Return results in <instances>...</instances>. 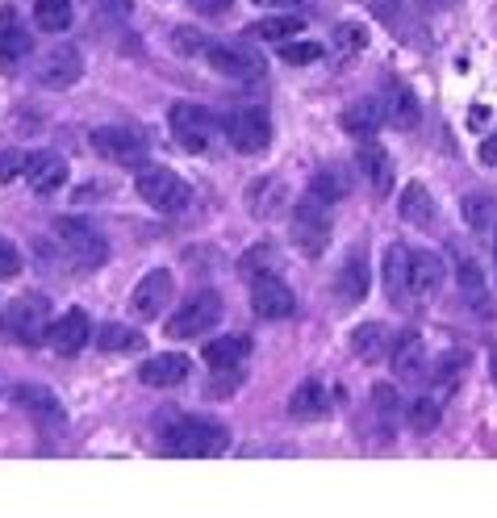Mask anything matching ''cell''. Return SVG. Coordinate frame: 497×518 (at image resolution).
Masks as SVG:
<instances>
[{
	"label": "cell",
	"instance_id": "cell-1",
	"mask_svg": "<svg viewBox=\"0 0 497 518\" xmlns=\"http://www.w3.org/2000/svg\"><path fill=\"white\" fill-rule=\"evenodd\" d=\"M159 439L168 443L172 456H222L230 447V431L209 418H193L184 410H159L155 418Z\"/></svg>",
	"mask_w": 497,
	"mask_h": 518
},
{
	"label": "cell",
	"instance_id": "cell-2",
	"mask_svg": "<svg viewBox=\"0 0 497 518\" xmlns=\"http://www.w3.org/2000/svg\"><path fill=\"white\" fill-rule=\"evenodd\" d=\"M330 230H335V222H330V205L326 201H318V197L297 201L289 234H293V243H297V251L305 259H318L330 247Z\"/></svg>",
	"mask_w": 497,
	"mask_h": 518
},
{
	"label": "cell",
	"instance_id": "cell-3",
	"mask_svg": "<svg viewBox=\"0 0 497 518\" xmlns=\"http://www.w3.org/2000/svg\"><path fill=\"white\" fill-rule=\"evenodd\" d=\"M55 239L63 243L59 251L67 259H76L80 268H101L105 259H109V243H105V234H97V226L84 222V218H55Z\"/></svg>",
	"mask_w": 497,
	"mask_h": 518
},
{
	"label": "cell",
	"instance_id": "cell-4",
	"mask_svg": "<svg viewBox=\"0 0 497 518\" xmlns=\"http://www.w3.org/2000/svg\"><path fill=\"white\" fill-rule=\"evenodd\" d=\"M138 197L163 209V214H180V209H188V201H193V188H188L184 176H176L172 168H138Z\"/></svg>",
	"mask_w": 497,
	"mask_h": 518
},
{
	"label": "cell",
	"instance_id": "cell-5",
	"mask_svg": "<svg viewBox=\"0 0 497 518\" xmlns=\"http://www.w3.org/2000/svg\"><path fill=\"white\" fill-rule=\"evenodd\" d=\"M168 126H172V138L188 151V155H205L213 147V134H218V122L213 113L193 105V101H176L168 109Z\"/></svg>",
	"mask_w": 497,
	"mask_h": 518
},
{
	"label": "cell",
	"instance_id": "cell-6",
	"mask_svg": "<svg viewBox=\"0 0 497 518\" xmlns=\"http://www.w3.org/2000/svg\"><path fill=\"white\" fill-rule=\"evenodd\" d=\"M205 59H209L213 72L226 76V80H234V84H259V80H268V63H264V55H259L255 46L209 42Z\"/></svg>",
	"mask_w": 497,
	"mask_h": 518
},
{
	"label": "cell",
	"instance_id": "cell-7",
	"mask_svg": "<svg viewBox=\"0 0 497 518\" xmlns=\"http://www.w3.org/2000/svg\"><path fill=\"white\" fill-rule=\"evenodd\" d=\"M88 143L101 159L117 163V168H142V159H147V138L134 126H97L88 134Z\"/></svg>",
	"mask_w": 497,
	"mask_h": 518
},
{
	"label": "cell",
	"instance_id": "cell-8",
	"mask_svg": "<svg viewBox=\"0 0 497 518\" xmlns=\"http://www.w3.org/2000/svg\"><path fill=\"white\" fill-rule=\"evenodd\" d=\"M226 134H230V147L239 155H259L272 143V117H268V109H259V105L234 109L226 117Z\"/></svg>",
	"mask_w": 497,
	"mask_h": 518
},
{
	"label": "cell",
	"instance_id": "cell-9",
	"mask_svg": "<svg viewBox=\"0 0 497 518\" xmlns=\"http://www.w3.org/2000/svg\"><path fill=\"white\" fill-rule=\"evenodd\" d=\"M84 76V55H80V46H51V51H42L38 63H34V80L42 88H71V84H80Z\"/></svg>",
	"mask_w": 497,
	"mask_h": 518
},
{
	"label": "cell",
	"instance_id": "cell-10",
	"mask_svg": "<svg viewBox=\"0 0 497 518\" xmlns=\"http://www.w3.org/2000/svg\"><path fill=\"white\" fill-rule=\"evenodd\" d=\"M46 314H51V305H46L42 293H26V297H17L9 305V331L17 343H26V347H38L46 343V331H51V322H46Z\"/></svg>",
	"mask_w": 497,
	"mask_h": 518
},
{
	"label": "cell",
	"instance_id": "cell-11",
	"mask_svg": "<svg viewBox=\"0 0 497 518\" xmlns=\"http://www.w3.org/2000/svg\"><path fill=\"white\" fill-rule=\"evenodd\" d=\"M218 318H222V297H218V293H197L193 301H184L180 310L168 318V326H163V331H168L172 339H197V335H205Z\"/></svg>",
	"mask_w": 497,
	"mask_h": 518
},
{
	"label": "cell",
	"instance_id": "cell-12",
	"mask_svg": "<svg viewBox=\"0 0 497 518\" xmlns=\"http://www.w3.org/2000/svg\"><path fill=\"white\" fill-rule=\"evenodd\" d=\"M251 310L259 318H268V322H280V318H293L297 297L276 272H264V276L251 280Z\"/></svg>",
	"mask_w": 497,
	"mask_h": 518
},
{
	"label": "cell",
	"instance_id": "cell-13",
	"mask_svg": "<svg viewBox=\"0 0 497 518\" xmlns=\"http://www.w3.org/2000/svg\"><path fill=\"white\" fill-rule=\"evenodd\" d=\"M172 293H176L172 272L155 268V272H147V276H142L138 285H134L130 310H134L138 318H163V314H168V305H172Z\"/></svg>",
	"mask_w": 497,
	"mask_h": 518
},
{
	"label": "cell",
	"instance_id": "cell-14",
	"mask_svg": "<svg viewBox=\"0 0 497 518\" xmlns=\"http://www.w3.org/2000/svg\"><path fill=\"white\" fill-rule=\"evenodd\" d=\"M30 34H26V26H21V13L13 9V5H5L0 9V72H21L26 67V59H30Z\"/></svg>",
	"mask_w": 497,
	"mask_h": 518
},
{
	"label": "cell",
	"instance_id": "cell-15",
	"mask_svg": "<svg viewBox=\"0 0 497 518\" xmlns=\"http://www.w3.org/2000/svg\"><path fill=\"white\" fill-rule=\"evenodd\" d=\"M355 163H360V172H364V180H368V188L376 197L393 193V180H397L393 155L376 143V138H360V147H355Z\"/></svg>",
	"mask_w": 497,
	"mask_h": 518
},
{
	"label": "cell",
	"instance_id": "cell-16",
	"mask_svg": "<svg viewBox=\"0 0 497 518\" xmlns=\"http://www.w3.org/2000/svg\"><path fill=\"white\" fill-rule=\"evenodd\" d=\"M289 201H293V193L280 176H259V180L247 184V209L259 222H272L280 214H289Z\"/></svg>",
	"mask_w": 497,
	"mask_h": 518
},
{
	"label": "cell",
	"instance_id": "cell-17",
	"mask_svg": "<svg viewBox=\"0 0 497 518\" xmlns=\"http://www.w3.org/2000/svg\"><path fill=\"white\" fill-rule=\"evenodd\" d=\"M443 259L435 251H410V268H406V285H410V297L414 301H431L439 289H443Z\"/></svg>",
	"mask_w": 497,
	"mask_h": 518
},
{
	"label": "cell",
	"instance_id": "cell-18",
	"mask_svg": "<svg viewBox=\"0 0 497 518\" xmlns=\"http://www.w3.org/2000/svg\"><path fill=\"white\" fill-rule=\"evenodd\" d=\"M88 339H92V322H88V314L80 310H67V314H59L55 322H51V331H46V343H51L59 356H76V351H84L88 347Z\"/></svg>",
	"mask_w": 497,
	"mask_h": 518
},
{
	"label": "cell",
	"instance_id": "cell-19",
	"mask_svg": "<svg viewBox=\"0 0 497 518\" xmlns=\"http://www.w3.org/2000/svg\"><path fill=\"white\" fill-rule=\"evenodd\" d=\"M381 109H385V126H393V130H414L422 122V105H418L414 88L406 80H389L385 84Z\"/></svg>",
	"mask_w": 497,
	"mask_h": 518
},
{
	"label": "cell",
	"instance_id": "cell-20",
	"mask_svg": "<svg viewBox=\"0 0 497 518\" xmlns=\"http://www.w3.org/2000/svg\"><path fill=\"white\" fill-rule=\"evenodd\" d=\"M389 368L397 381H422V372H426V339L418 331H406L393 351H389Z\"/></svg>",
	"mask_w": 497,
	"mask_h": 518
},
{
	"label": "cell",
	"instance_id": "cell-21",
	"mask_svg": "<svg viewBox=\"0 0 497 518\" xmlns=\"http://www.w3.org/2000/svg\"><path fill=\"white\" fill-rule=\"evenodd\" d=\"M13 402L26 410V414H34L42 427H63V422H67L63 402H59L51 389H42V385H17V389H13Z\"/></svg>",
	"mask_w": 497,
	"mask_h": 518
},
{
	"label": "cell",
	"instance_id": "cell-22",
	"mask_svg": "<svg viewBox=\"0 0 497 518\" xmlns=\"http://www.w3.org/2000/svg\"><path fill=\"white\" fill-rule=\"evenodd\" d=\"M188 356H180V351H163V356H151L147 364L138 368V381L151 385V389H172L180 381H188Z\"/></svg>",
	"mask_w": 497,
	"mask_h": 518
},
{
	"label": "cell",
	"instance_id": "cell-23",
	"mask_svg": "<svg viewBox=\"0 0 497 518\" xmlns=\"http://www.w3.org/2000/svg\"><path fill=\"white\" fill-rule=\"evenodd\" d=\"M335 297H339V305H360L368 297V255L364 251H351L343 259V268L335 276Z\"/></svg>",
	"mask_w": 497,
	"mask_h": 518
},
{
	"label": "cell",
	"instance_id": "cell-24",
	"mask_svg": "<svg viewBox=\"0 0 497 518\" xmlns=\"http://www.w3.org/2000/svg\"><path fill=\"white\" fill-rule=\"evenodd\" d=\"M26 176H30V188L38 197H55L59 188L67 184V159L63 155H34L30 163H26Z\"/></svg>",
	"mask_w": 497,
	"mask_h": 518
},
{
	"label": "cell",
	"instance_id": "cell-25",
	"mask_svg": "<svg viewBox=\"0 0 497 518\" xmlns=\"http://www.w3.org/2000/svg\"><path fill=\"white\" fill-rule=\"evenodd\" d=\"M289 414H293L297 422H318V418H326V414H330V389H326L322 381H301V385L293 389V397H289Z\"/></svg>",
	"mask_w": 497,
	"mask_h": 518
},
{
	"label": "cell",
	"instance_id": "cell-26",
	"mask_svg": "<svg viewBox=\"0 0 497 518\" xmlns=\"http://www.w3.org/2000/svg\"><path fill=\"white\" fill-rule=\"evenodd\" d=\"M301 30H305L301 13H272V17H259L255 26H247V38H255V42H289Z\"/></svg>",
	"mask_w": 497,
	"mask_h": 518
},
{
	"label": "cell",
	"instance_id": "cell-27",
	"mask_svg": "<svg viewBox=\"0 0 497 518\" xmlns=\"http://www.w3.org/2000/svg\"><path fill=\"white\" fill-rule=\"evenodd\" d=\"M460 293H464V301H468L481 318H489L493 297H489V280H485V272H481L477 259H460Z\"/></svg>",
	"mask_w": 497,
	"mask_h": 518
},
{
	"label": "cell",
	"instance_id": "cell-28",
	"mask_svg": "<svg viewBox=\"0 0 497 518\" xmlns=\"http://www.w3.org/2000/svg\"><path fill=\"white\" fill-rule=\"evenodd\" d=\"M247 356H251V339H247V335H222V339H213V343L205 347V364L218 368V372L239 368Z\"/></svg>",
	"mask_w": 497,
	"mask_h": 518
},
{
	"label": "cell",
	"instance_id": "cell-29",
	"mask_svg": "<svg viewBox=\"0 0 497 518\" xmlns=\"http://www.w3.org/2000/svg\"><path fill=\"white\" fill-rule=\"evenodd\" d=\"M376 126H385V109H381V101L364 97V101H351V105L343 109V130H347V134H355V138H372Z\"/></svg>",
	"mask_w": 497,
	"mask_h": 518
},
{
	"label": "cell",
	"instance_id": "cell-30",
	"mask_svg": "<svg viewBox=\"0 0 497 518\" xmlns=\"http://www.w3.org/2000/svg\"><path fill=\"white\" fill-rule=\"evenodd\" d=\"M401 218H406L410 226H431L435 222V197L422 180H410L406 188H401Z\"/></svg>",
	"mask_w": 497,
	"mask_h": 518
},
{
	"label": "cell",
	"instance_id": "cell-31",
	"mask_svg": "<svg viewBox=\"0 0 497 518\" xmlns=\"http://www.w3.org/2000/svg\"><path fill=\"white\" fill-rule=\"evenodd\" d=\"M385 347H393L389 343V331L381 322H364V326H355L351 331V351H355V360H364V364H376L385 356Z\"/></svg>",
	"mask_w": 497,
	"mask_h": 518
},
{
	"label": "cell",
	"instance_id": "cell-32",
	"mask_svg": "<svg viewBox=\"0 0 497 518\" xmlns=\"http://www.w3.org/2000/svg\"><path fill=\"white\" fill-rule=\"evenodd\" d=\"M71 0H34V26L42 34H63L71 26Z\"/></svg>",
	"mask_w": 497,
	"mask_h": 518
},
{
	"label": "cell",
	"instance_id": "cell-33",
	"mask_svg": "<svg viewBox=\"0 0 497 518\" xmlns=\"http://www.w3.org/2000/svg\"><path fill=\"white\" fill-rule=\"evenodd\" d=\"M406 268H410V251L401 247V243H393L389 251H385V285H389V301H401L410 293V285H406Z\"/></svg>",
	"mask_w": 497,
	"mask_h": 518
},
{
	"label": "cell",
	"instance_id": "cell-34",
	"mask_svg": "<svg viewBox=\"0 0 497 518\" xmlns=\"http://www.w3.org/2000/svg\"><path fill=\"white\" fill-rule=\"evenodd\" d=\"M372 406H376V422H381V431L393 435L397 418H401V397H397V389H393V385H376V389H372Z\"/></svg>",
	"mask_w": 497,
	"mask_h": 518
},
{
	"label": "cell",
	"instance_id": "cell-35",
	"mask_svg": "<svg viewBox=\"0 0 497 518\" xmlns=\"http://www.w3.org/2000/svg\"><path fill=\"white\" fill-rule=\"evenodd\" d=\"M97 347L101 351H138L142 347V335L130 331V326L109 322V326H101V331H97Z\"/></svg>",
	"mask_w": 497,
	"mask_h": 518
},
{
	"label": "cell",
	"instance_id": "cell-36",
	"mask_svg": "<svg viewBox=\"0 0 497 518\" xmlns=\"http://www.w3.org/2000/svg\"><path fill=\"white\" fill-rule=\"evenodd\" d=\"M239 268H243V276H251V280H255V276H264V272H276V268H280V255H276V247H272V243H255V247L243 255V264H239Z\"/></svg>",
	"mask_w": 497,
	"mask_h": 518
},
{
	"label": "cell",
	"instance_id": "cell-37",
	"mask_svg": "<svg viewBox=\"0 0 497 518\" xmlns=\"http://www.w3.org/2000/svg\"><path fill=\"white\" fill-rule=\"evenodd\" d=\"M439 427V402L435 397H418V402L410 406V431L414 435H431Z\"/></svg>",
	"mask_w": 497,
	"mask_h": 518
},
{
	"label": "cell",
	"instance_id": "cell-38",
	"mask_svg": "<svg viewBox=\"0 0 497 518\" xmlns=\"http://www.w3.org/2000/svg\"><path fill=\"white\" fill-rule=\"evenodd\" d=\"M310 197H318V201H343L347 197V180H343V172H318L314 180H310Z\"/></svg>",
	"mask_w": 497,
	"mask_h": 518
},
{
	"label": "cell",
	"instance_id": "cell-39",
	"mask_svg": "<svg viewBox=\"0 0 497 518\" xmlns=\"http://www.w3.org/2000/svg\"><path fill=\"white\" fill-rule=\"evenodd\" d=\"M464 218L472 230H485V226H497V205L489 197H464Z\"/></svg>",
	"mask_w": 497,
	"mask_h": 518
},
{
	"label": "cell",
	"instance_id": "cell-40",
	"mask_svg": "<svg viewBox=\"0 0 497 518\" xmlns=\"http://www.w3.org/2000/svg\"><path fill=\"white\" fill-rule=\"evenodd\" d=\"M280 59L293 63V67L314 63V59H322V42H297V38H289V42H280Z\"/></svg>",
	"mask_w": 497,
	"mask_h": 518
},
{
	"label": "cell",
	"instance_id": "cell-41",
	"mask_svg": "<svg viewBox=\"0 0 497 518\" xmlns=\"http://www.w3.org/2000/svg\"><path fill=\"white\" fill-rule=\"evenodd\" d=\"M26 163H30V155H26V151H0V184L17 180L21 172H26Z\"/></svg>",
	"mask_w": 497,
	"mask_h": 518
},
{
	"label": "cell",
	"instance_id": "cell-42",
	"mask_svg": "<svg viewBox=\"0 0 497 518\" xmlns=\"http://www.w3.org/2000/svg\"><path fill=\"white\" fill-rule=\"evenodd\" d=\"M21 268H26V259H21V251H17L9 239H0V280H13Z\"/></svg>",
	"mask_w": 497,
	"mask_h": 518
},
{
	"label": "cell",
	"instance_id": "cell-43",
	"mask_svg": "<svg viewBox=\"0 0 497 518\" xmlns=\"http://www.w3.org/2000/svg\"><path fill=\"white\" fill-rule=\"evenodd\" d=\"M172 46L180 55H197V51H209V38L197 30H172Z\"/></svg>",
	"mask_w": 497,
	"mask_h": 518
},
{
	"label": "cell",
	"instance_id": "cell-44",
	"mask_svg": "<svg viewBox=\"0 0 497 518\" xmlns=\"http://www.w3.org/2000/svg\"><path fill=\"white\" fill-rule=\"evenodd\" d=\"M335 42L343 46V51H364V46H368V30L364 26H339L335 30Z\"/></svg>",
	"mask_w": 497,
	"mask_h": 518
},
{
	"label": "cell",
	"instance_id": "cell-45",
	"mask_svg": "<svg viewBox=\"0 0 497 518\" xmlns=\"http://www.w3.org/2000/svg\"><path fill=\"white\" fill-rule=\"evenodd\" d=\"M188 5H193V13H201V17H222L230 9V0H188Z\"/></svg>",
	"mask_w": 497,
	"mask_h": 518
},
{
	"label": "cell",
	"instance_id": "cell-46",
	"mask_svg": "<svg viewBox=\"0 0 497 518\" xmlns=\"http://www.w3.org/2000/svg\"><path fill=\"white\" fill-rule=\"evenodd\" d=\"M481 163H497V134L481 147Z\"/></svg>",
	"mask_w": 497,
	"mask_h": 518
},
{
	"label": "cell",
	"instance_id": "cell-47",
	"mask_svg": "<svg viewBox=\"0 0 497 518\" xmlns=\"http://www.w3.org/2000/svg\"><path fill=\"white\" fill-rule=\"evenodd\" d=\"M255 5H272V9H293V5H305V0H255Z\"/></svg>",
	"mask_w": 497,
	"mask_h": 518
},
{
	"label": "cell",
	"instance_id": "cell-48",
	"mask_svg": "<svg viewBox=\"0 0 497 518\" xmlns=\"http://www.w3.org/2000/svg\"><path fill=\"white\" fill-rule=\"evenodd\" d=\"M101 9H117V13H126V0H97Z\"/></svg>",
	"mask_w": 497,
	"mask_h": 518
},
{
	"label": "cell",
	"instance_id": "cell-49",
	"mask_svg": "<svg viewBox=\"0 0 497 518\" xmlns=\"http://www.w3.org/2000/svg\"><path fill=\"white\" fill-rule=\"evenodd\" d=\"M489 376H493V385H497V347H493V356H489Z\"/></svg>",
	"mask_w": 497,
	"mask_h": 518
},
{
	"label": "cell",
	"instance_id": "cell-50",
	"mask_svg": "<svg viewBox=\"0 0 497 518\" xmlns=\"http://www.w3.org/2000/svg\"><path fill=\"white\" fill-rule=\"evenodd\" d=\"M493 268H497V226H493Z\"/></svg>",
	"mask_w": 497,
	"mask_h": 518
},
{
	"label": "cell",
	"instance_id": "cell-51",
	"mask_svg": "<svg viewBox=\"0 0 497 518\" xmlns=\"http://www.w3.org/2000/svg\"><path fill=\"white\" fill-rule=\"evenodd\" d=\"M431 5H452V0H431Z\"/></svg>",
	"mask_w": 497,
	"mask_h": 518
}]
</instances>
